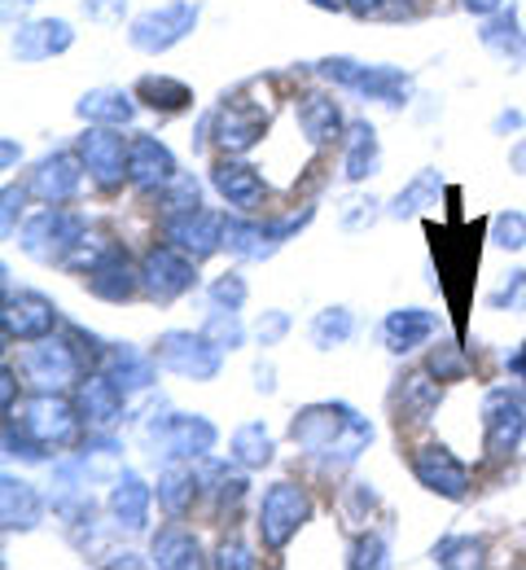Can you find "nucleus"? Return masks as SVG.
I'll use <instances>...</instances> for the list:
<instances>
[{
    "label": "nucleus",
    "instance_id": "nucleus-1",
    "mask_svg": "<svg viewBox=\"0 0 526 570\" xmlns=\"http://www.w3.org/2000/svg\"><path fill=\"white\" fill-rule=\"evenodd\" d=\"M290 439L299 443V452L307 461H316L329 474H343L369 452L374 426L351 404L325 400V404H307L290 417Z\"/></svg>",
    "mask_w": 526,
    "mask_h": 570
},
{
    "label": "nucleus",
    "instance_id": "nucleus-2",
    "mask_svg": "<svg viewBox=\"0 0 526 570\" xmlns=\"http://www.w3.org/2000/svg\"><path fill=\"white\" fill-rule=\"evenodd\" d=\"M141 443L150 448V456H162V461H202L216 452L220 430L198 413H162V417L146 422Z\"/></svg>",
    "mask_w": 526,
    "mask_h": 570
},
{
    "label": "nucleus",
    "instance_id": "nucleus-3",
    "mask_svg": "<svg viewBox=\"0 0 526 570\" xmlns=\"http://www.w3.org/2000/svg\"><path fill=\"white\" fill-rule=\"evenodd\" d=\"M9 417H18L27 434L40 443V448H49V452H62V448H71L83 439V426H88V417H83V409L67 400V391H36L27 404H22V413H9Z\"/></svg>",
    "mask_w": 526,
    "mask_h": 570
},
{
    "label": "nucleus",
    "instance_id": "nucleus-4",
    "mask_svg": "<svg viewBox=\"0 0 526 570\" xmlns=\"http://www.w3.org/2000/svg\"><path fill=\"white\" fill-rule=\"evenodd\" d=\"M311 497H307V488L299 483H290V479H281V483H272L264 500H259V544L268 549V553H286L290 549V540L299 535L302 527L311 522Z\"/></svg>",
    "mask_w": 526,
    "mask_h": 570
},
{
    "label": "nucleus",
    "instance_id": "nucleus-5",
    "mask_svg": "<svg viewBox=\"0 0 526 570\" xmlns=\"http://www.w3.org/2000/svg\"><path fill=\"white\" fill-rule=\"evenodd\" d=\"M83 233H88V219L79 212L44 207V212H36L22 224L18 246H22V255H31L36 264H67L71 250L83 242Z\"/></svg>",
    "mask_w": 526,
    "mask_h": 570
},
{
    "label": "nucleus",
    "instance_id": "nucleus-6",
    "mask_svg": "<svg viewBox=\"0 0 526 570\" xmlns=\"http://www.w3.org/2000/svg\"><path fill=\"white\" fill-rule=\"evenodd\" d=\"M316 71L329 83H338L356 97L381 101V106H408V97H413V75L399 71V67H369V62H356V58H325Z\"/></svg>",
    "mask_w": 526,
    "mask_h": 570
},
{
    "label": "nucleus",
    "instance_id": "nucleus-7",
    "mask_svg": "<svg viewBox=\"0 0 526 570\" xmlns=\"http://www.w3.org/2000/svg\"><path fill=\"white\" fill-rule=\"evenodd\" d=\"M198 18H202L198 0H167V4H153V9H146L141 18H132V27H128V45H132L137 53L158 58V53L176 49L180 40H189L193 27H198Z\"/></svg>",
    "mask_w": 526,
    "mask_h": 570
},
{
    "label": "nucleus",
    "instance_id": "nucleus-8",
    "mask_svg": "<svg viewBox=\"0 0 526 570\" xmlns=\"http://www.w3.org/2000/svg\"><path fill=\"white\" fill-rule=\"evenodd\" d=\"M153 360L158 368L176 373V377H189V382H216L220 368H225V347H216L202 330H167L158 334L153 343Z\"/></svg>",
    "mask_w": 526,
    "mask_h": 570
},
{
    "label": "nucleus",
    "instance_id": "nucleus-9",
    "mask_svg": "<svg viewBox=\"0 0 526 570\" xmlns=\"http://www.w3.org/2000/svg\"><path fill=\"white\" fill-rule=\"evenodd\" d=\"M79 338L71 334V343L67 338H40V343H27V352L18 356V373L36 386V391H71L79 386V377H83V356H79L76 347Z\"/></svg>",
    "mask_w": 526,
    "mask_h": 570
},
{
    "label": "nucleus",
    "instance_id": "nucleus-10",
    "mask_svg": "<svg viewBox=\"0 0 526 570\" xmlns=\"http://www.w3.org/2000/svg\"><path fill=\"white\" fill-rule=\"evenodd\" d=\"M483 452L492 461H505L526 439V395L514 386H492L483 395Z\"/></svg>",
    "mask_w": 526,
    "mask_h": 570
},
{
    "label": "nucleus",
    "instance_id": "nucleus-11",
    "mask_svg": "<svg viewBox=\"0 0 526 570\" xmlns=\"http://www.w3.org/2000/svg\"><path fill=\"white\" fill-rule=\"evenodd\" d=\"M128 149H132V141H123L119 128H106V124H88L76 141V154L88 167V180L101 194L123 189V180H128Z\"/></svg>",
    "mask_w": 526,
    "mask_h": 570
},
{
    "label": "nucleus",
    "instance_id": "nucleus-12",
    "mask_svg": "<svg viewBox=\"0 0 526 570\" xmlns=\"http://www.w3.org/2000/svg\"><path fill=\"white\" fill-rule=\"evenodd\" d=\"M207 132L225 154H246L268 132V106L246 101V97H225V106L207 115Z\"/></svg>",
    "mask_w": 526,
    "mask_h": 570
},
{
    "label": "nucleus",
    "instance_id": "nucleus-13",
    "mask_svg": "<svg viewBox=\"0 0 526 570\" xmlns=\"http://www.w3.org/2000/svg\"><path fill=\"white\" fill-rule=\"evenodd\" d=\"M62 312L53 298L36 294V289H4V312H0V330H4V343H40L58 330Z\"/></svg>",
    "mask_w": 526,
    "mask_h": 570
},
{
    "label": "nucleus",
    "instance_id": "nucleus-14",
    "mask_svg": "<svg viewBox=\"0 0 526 570\" xmlns=\"http://www.w3.org/2000/svg\"><path fill=\"white\" fill-rule=\"evenodd\" d=\"M198 285V259H189L176 246H153L141 259V289L150 303H176L180 294H189Z\"/></svg>",
    "mask_w": 526,
    "mask_h": 570
},
{
    "label": "nucleus",
    "instance_id": "nucleus-15",
    "mask_svg": "<svg viewBox=\"0 0 526 570\" xmlns=\"http://www.w3.org/2000/svg\"><path fill=\"white\" fill-rule=\"evenodd\" d=\"M162 242L185 250L189 259H211L220 246H225V215L207 212V207H193V212H176L162 215Z\"/></svg>",
    "mask_w": 526,
    "mask_h": 570
},
{
    "label": "nucleus",
    "instance_id": "nucleus-16",
    "mask_svg": "<svg viewBox=\"0 0 526 570\" xmlns=\"http://www.w3.org/2000/svg\"><path fill=\"white\" fill-rule=\"evenodd\" d=\"M413 479L426 488V492H435V497L444 500H465L469 497V465L444 448V443H421L417 452H413Z\"/></svg>",
    "mask_w": 526,
    "mask_h": 570
},
{
    "label": "nucleus",
    "instance_id": "nucleus-17",
    "mask_svg": "<svg viewBox=\"0 0 526 570\" xmlns=\"http://www.w3.org/2000/svg\"><path fill=\"white\" fill-rule=\"evenodd\" d=\"M83 158L71 154V149H62V154H49L36 171H31V198L36 203H44V207H67V203H76L79 189H83Z\"/></svg>",
    "mask_w": 526,
    "mask_h": 570
},
{
    "label": "nucleus",
    "instance_id": "nucleus-18",
    "mask_svg": "<svg viewBox=\"0 0 526 570\" xmlns=\"http://www.w3.org/2000/svg\"><path fill=\"white\" fill-rule=\"evenodd\" d=\"M83 285L92 298L101 303H128L141 294V264H132V255L123 246H110L88 273H83Z\"/></svg>",
    "mask_w": 526,
    "mask_h": 570
},
{
    "label": "nucleus",
    "instance_id": "nucleus-19",
    "mask_svg": "<svg viewBox=\"0 0 526 570\" xmlns=\"http://www.w3.org/2000/svg\"><path fill=\"white\" fill-rule=\"evenodd\" d=\"M76 45V27L67 18H36L27 27L13 31V58L22 67H36V62H53L62 58L67 49Z\"/></svg>",
    "mask_w": 526,
    "mask_h": 570
},
{
    "label": "nucleus",
    "instance_id": "nucleus-20",
    "mask_svg": "<svg viewBox=\"0 0 526 570\" xmlns=\"http://www.w3.org/2000/svg\"><path fill=\"white\" fill-rule=\"evenodd\" d=\"M79 409L88 417V430H115L128 413V391L106 368H92L79 377Z\"/></svg>",
    "mask_w": 526,
    "mask_h": 570
},
{
    "label": "nucleus",
    "instance_id": "nucleus-21",
    "mask_svg": "<svg viewBox=\"0 0 526 570\" xmlns=\"http://www.w3.org/2000/svg\"><path fill=\"white\" fill-rule=\"evenodd\" d=\"M198 483H202V500L211 504V513L216 518H232L237 509H241V500L250 492V483H246V465L241 461H216V456H202V465H198Z\"/></svg>",
    "mask_w": 526,
    "mask_h": 570
},
{
    "label": "nucleus",
    "instance_id": "nucleus-22",
    "mask_svg": "<svg viewBox=\"0 0 526 570\" xmlns=\"http://www.w3.org/2000/svg\"><path fill=\"white\" fill-rule=\"evenodd\" d=\"M180 176L176 167V154L158 137H132V149H128V185L141 189V194H162L171 180Z\"/></svg>",
    "mask_w": 526,
    "mask_h": 570
},
{
    "label": "nucleus",
    "instance_id": "nucleus-23",
    "mask_svg": "<svg viewBox=\"0 0 526 570\" xmlns=\"http://www.w3.org/2000/svg\"><path fill=\"white\" fill-rule=\"evenodd\" d=\"M153 497H158V492H153L137 470H119L115 483H110V500H106L115 527H123V531H146V527H150Z\"/></svg>",
    "mask_w": 526,
    "mask_h": 570
},
{
    "label": "nucleus",
    "instance_id": "nucleus-24",
    "mask_svg": "<svg viewBox=\"0 0 526 570\" xmlns=\"http://www.w3.org/2000/svg\"><path fill=\"white\" fill-rule=\"evenodd\" d=\"M211 185H216V194L225 198L228 207H237V212H255V207L264 203V194H268L264 176H259L250 163H241L237 154H225V158L211 167Z\"/></svg>",
    "mask_w": 526,
    "mask_h": 570
},
{
    "label": "nucleus",
    "instance_id": "nucleus-25",
    "mask_svg": "<svg viewBox=\"0 0 526 570\" xmlns=\"http://www.w3.org/2000/svg\"><path fill=\"white\" fill-rule=\"evenodd\" d=\"M439 404H444V382L430 368L408 373L399 382V391H395V417H399V426H426L439 413Z\"/></svg>",
    "mask_w": 526,
    "mask_h": 570
},
{
    "label": "nucleus",
    "instance_id": "nucleus-26",
    "mask_svg": "<svg viewBox=\"0 0 526 570\" xmlns=\"http://www.w3.org/2000/svg\"><path fill=\"white\" fill-rule=\"evenodd\" d=\"M439 330V316L426 312V307H395L386 321H381V338H386V352L395 356H408L417 347H426Z\"/></svg>",
    "mask_w": 526,
    "mask_h": 570
},
{
    "label": "nucleus",
    "instance_id": "nucleus-27",
    "mask_svg": "<svg viewBox=\"0 0 526 570\" xmlns=\"http://www.w3.org/2000/svg\"><path fill=\"white\" fill-rule=\"evenodd\" d=\"M299 128L302 137H307V145H334L343 141V132H347V119H343V106L329 97V92H307V97H299Z\"/></svg>",
    "mask_w": 526,
    "mask_h": 570
},
{
    "label": "nucleus",
    "instance_id": "nucleus-28",
    "mask_svg": "<svg viewBox=\"0 0 526 570\" xmlns=\"http://www.w3.org/2000/svg\"><path fill=\"white\" fill-rule=\"evenodd\" d=\"M44 518V497L36 492V483L4 474L0 479V522L4 531H36Z\"/></svg>",
    "mask_w": 526,
    "mask_h": 570
},
{
    "label": "nucleus",
    "instance_id": "nucleus-29",
    "mask_svg": "<svg viewBox=\"0 0 526 570\" xmlns=\"http://www.w3.org/2000/svg\"><path fill=\"white\" fill-rule=\"evenodd\" d=\"M150 567L198 570V567H207V558H202V544H198V535H193L189 527L171 522V527H162V531H158V535L150 540Z\"/></svg>",
    "mask_w": 526,
    "mask_h": 570
},
{
    "label": "nucleus",
    "instance_id": "nucleus-30",
    "mask_svg": "<svg viewBox=\"0 0 526 570\" xmlns=\"http://www.w3.org/2000/svg\"><path fill=\"white\" fill-rule=\"evenodd\" d=\"M76 115L83 124H106V128H128L137 119V101L123 88H92L76 101Z\"/></svg>",
    "mask_w": 526,
    "mask_h": 570
},
{
    "label": "nucleus",
    "instance_id": "nucleus-31",
    "mask_svg": "<svg viewBox=\"0 0 526 570\" xmlns=\"http://www.w3.org/2000/svg\"><path fill=\"white\" fill-rule=\"evenodd\" d=\"M97 368H106L123 391H150L153 386V368H158V360L153 352H137V347H128V343H115V347H106L101 360H97Z\"/></svg>",
    "mask_w": 526,
    "mask_h": 570
},
{
    "label": "nucleus",
    "instance_id": "nucleus-32",
    "mask_svg": "<svg viewBox=\"0 0 526 570\" xmlns=\"http://www.w3.org/2000/svg\"><path fill=\"white\" fill-rule=\"evenodd\" d=\"M377 167H381L377 128L360 119V124H351V128H347V137H343V176H347L351 185H360V180L377 176Z\"/></svg>",
    "mask_w": 526,
    "mask_h": 570
},
{
    "label": "nucleus",
    "instance_id": "nucleus-33",
    "mask_svg": "<svg viewBox=\"0 0 526 570\" xmlns=\"http://www.w3.org/2000/svg\"><path fill=\"white\" fill-rule=\"evenodd\" d=\"M198 497H202L198 470H193L189 461H167L162 474H158V504H162L171 518H185Z\"/></svg>",
    "mask_w": 526,
    "mask_h": 570
},
{
    "label": "nucleus",
    "instance_id": "nucleus-34",
    "mask_svg": "<svg viewBox=\"0 0 526 570\" xmlns=\"http://www.w3.org/2000/svg\"><path fill=\"white\" fill-rule=\"evenodd\" d=\"M478 40H483L487 53H496V58L509 62V67H518V62L526 58V36H523V27H518V13H514V9L492 13V18L483 22Z\"/></svg>",
    "mask_w": 526,
    "mask_h": 570
},
{
    "label": "nucleus",
    "instance_id": "nucleus-35",
    "mask_svg": "<svg viewBox=\"0 0 526 570\" xmlns=\"http://www.w3.org/2000/svg\"><path fill=\"white\" fill-rule=\"evenodd\" d=\"M228 456L241 461L246 470H264L277 456V439H272V430L264 426V422H241V426L232 430V439H228Z\"/></svg>",
    "mask_w": 526,
    "mask_h": 570
},
{
    "label": "nucleus",
    "instance_id": "nucleus-36",
    "mask_svg": "<svg viewBox=\"0 0 526 570\" xmlns=\"http://www.w3.org/2000/svg\"><path fill=\"white\" fill-rule=\"evenodd\" d=\"M137 97L158 110V115H180V110H189L193 106V88L185 83V79H171V75H146L141 83H137Z\"/></svg>",
    "mask_w": 526,
    "mask_h": 570
},
{
    "label": "nucleus",
    "instance_id": "nucleus-37",
    "mask_svg": "<svg viewBox=\"0 0 526 570\" xmlns=\"http://www.w3.org/2000/svg\"><path fill=\"white\" fill-rule=\"evenodd\" d=\"M351 334H356V316H351L347 307H325V312H316V321H311V347H320V352L347 347Z\"/></svg>",
    "mask_w": 526,
    "mask_h": 570
},
{
    "label": "nucleus",
    "instance_id": "nucleus-38",
    "mask_svg": "<svg viewBox=\"0 0 526 570\" xmlns=\"http://www.w3.org/2000/svg\"><path fill=\"white\" fill-rule=\"evenodd\" d=\"M439 194H444L439 171H417V176H413V185H408V189H399V198L390 203V215H395V219H408V215L426 212Z\"/></svg>",
    "mask_w": 526,
    "mask_h": 570
},
{
    "label": "nucleus",
    "instance_id": "nucleus-39",
    "mask_svg": "<svg viewBox=\"0 0 526 570\" xmlns=\"http://www.w3.org/2000/svg\"><path fill=\"white\" fill-rule=\"evenodd\" d=\"M483 558H487V544L474 540V535H448L430 553L435 567H483Z\"/></svg>",
    "mask_w": 526,
    "mask_h": 570
},
{
    "label": "nucleus",
    "instance_id": "nucleus-40",
    "mask_svg": "<svg viewBox=\"0 0 526 570\" xmlns=\"http://www.w3.org/2000/svg\"><path fill=\"white\" fill-rule=\"evenodd\" d=\"M202 334H207L216 347H225V352H237V347L246 343V325H241L237 307H216V312H207Z\"/></svg>",
    "mask_w": 526,
    "mask_h": 570
},
{
    "label": "nucleus",
    "instance_id": "nucleus-41",
    "mask_svg": "<svg viewBox=\"0 0 526 570\" xmlns=\"http://www.w3.org/2000/svg\"><path fill=\"white\" fill-rule=\"evenodd\" d=\"M426 368L439 377V382H465L469 377V356H465V347L451 338V343H439L435 352H430V360H426Z\"/></svg>",
    "mask_w": 526,
    "mask_h": 570
},
{
    "label": "nucleus",
    "instance_id": "nucleus-42",
    "mask_svg": "<svg viewBox=\"0 0 526 570\" xmlns=\"http://www.w3.org/2000/svg\"><path fill=\"white\" fill-rule=\"evenodd\" d=\"M347 567L351 570L390 567V544H386V535H377V531L356 535V540H351V553H347Z\"/></svg>",
    "mask_w": 526,
    "mask_h": 570
},
{
    "label": "nucleus",
    "instance_id": "nucleus-43",
    "mask_svg": "<svg viewBox=\"0 0 526 570\" xmlns=\"http://www.w3.org/2000/svg\"><path fill=\"white\" fill-rule=\"evenodd\" d=\"M158 203H162V215L193 212V207H202V185H198L189 171H180V176L158 194Z\"/></svg>",
    "mask_w": 526,
    "mask_h": 570
},
{
    "label": "nucleus",
    "instance_id": "nucleus-44",
    "mask_svg": "<svg viewBox=\"0 0 526 570\" xmlns=\"http://www.w3.org/2000/svg\"><path fill=\"white\" fill-rule=\"evenodd\" d=\"M492 242L500 246V250H509V255H518L526 250V212H500L492 219Z\"/></svg>",
    "mask_w": 526,
    "mask_h": 570
},
{
    "label": "nucleus",
    "instance_id": "nucleus-45",
    "mask_svg": "<svg viewBox=\"0 0 526 570\" xmlns=\"http://www.w3.org/2000/svg\"><path fill=\"white\" fill-rule=\"evenodd\" d=\"M4 456H18V461H31V465H36V461L49 456V448H40V443L27 434L22 422L9 417V422H4Z\"/></svg>",
    "mask_w": 526,
    "mask_h": 570
},
{
    "label": "nucleus",
    "instance_id": "nucleus-46",
    "mask_svg": "<svg viewBox=\"0 0 526 570\" xmlns=\"http://www.w3.org/2000/svg\"><path fill=\"white\" fill-rule=\"evenodd\" d=\"M487 303H492L496 312H514V316H523L526 312V268L509 273L500 289H492V294H487Z\"/></svg>",
    "mask_w": 526,
    "mask_h": 570
},
{
    "label": "nucleus",
    "instance_id": "nucleus-47",
    "mask_svg": "<svg viewBox=\"0 0 526 570\" xmlns=\"http://www.w3.org/2000/svg\"><path fill=\"white\" fill-rule=\"evenodd\" d=\"M246 294H250V285H246L241 273H225V277L211 282V303H216V307H237V312H241Z\"/></svg>",
    "mask_w": 526,
    "mask_h": 570
},
{
    "label": "nucleus",
    "instance_id": "nucleus-48",
    "mask_svg": "<svg viewBox=\"0 0 526 570\" xmlns=\"http://www.w3.org/2000/svg\"><path fill=\"white\" fill-rule=\"evenodd\" d=\"M286 334H290V316H286V312H264V316H259V325H255L259 347H277Z\"/></svg>",
    "mask_w": 526,
    "mask_h": 570
},
{
    "label": "nucleus",
    "instance_id": "nucleus-49",
    "mask_svg": "<svg viewBox=\"0 0 526 570\" xmlns=\"http://www.w3.org/2000/svg\"><path fill=\"white\" fill-rule=\"evenodd\" d=\"M31 198V189L27 185H4V207H0V233L4 237H13V219L22 215V203Z\"/></svg>",
    "mask_w": 526,
    "mask_h": 570
},
{
    "label": "nucleus",
    "instance_id": "nucleus-50",
    "mask_svg": "<svg viewBox=\"0 0 526 570\" xmlns=\"http://www.w3.org/2000/svg\"><path fill=\"white\" fill-rule=\"evenodd\" d=\"M211 567H220V570H255L259 567V558L246 549V544H220L216 549V558H211Z\"/></svg>",
    "mask_w": 526,
    "mask_h": 570
},
{
    "label": "nucleus",
    "instance_id": "nucleus-51",
    "mask_svg": "<svg viewBox=\"0 0 526 570\" xmlns=\"http://www.w3.org/2000/svg\"><path fill=\"white\" fill-rule=\"evenodd\" d=\"M374 207H377L374 198H369V203H365V198H356V203H347V212H343V228H351V233H360V228H369V224H374V219H377Z\"/></svg>",
    "mask_w": 526,
    "mask_h": 570
},
{
    "label": "nucleus",
    "instance_id": "nucleus-52",
    "mask_svg": "<svg viewBox=\"0 0 526 570\" xmlns=\"http://www.w3.org/2000/svg\"><path fill=\"white\" fill-rule=\"evenodd\" d=\"M123 9L128 0H83V13L92 22H123Z\"/></svg>",
    "mask_w": 526,
    "mask_h": 570
},
{
    "label": "nucleus",
    "instance_id": "nucleus-53",
    "mask_svg": "<svg viewBox=\"0 0 526 570\" xmlns=\"http://www.w3.org/2000/svg\"><path fill=\"white\" fill-rule=\"evenodd\" d=\"M347 13H356V18H377V13H386L390 9V0H338Z\"/></svg>",
    "mask_w": 526,
    "mask_h": 570
},
{
    "label": "nucleus",
    "instance_id": "nucleus-54",
    "mask_svg": "<svg viewBox=\"0 0 526 570\" xmlns=\"http://www.w3.org/2000/svg\"><path fill=\"white\" fill-rule=\"evenodd\" d=\"M460 9H465V13H474V18H492V13H500V9H505V0H460Z\"/></svg>",
    "mask_w": 526,
    "mask_h": 570
},
{
    "label": "nucleus",
    "instance_id": "nucleus-55",
    "mask_svg": "<svg viewBox=\"0 0 526 570\" xmlns=\"http://www.w3.org/2000/svg\"><path fill=\"white\" fill-rule=\"evenodd\" d=\"M0 400H4V413H13V368L9 364L0 373Z\"/></svg>",
    "mask_w": 526,
    "mask_h": 570
},
{
    "label": "nucleus",
    "instance_id": "nucleus-56",
    "mask_svg": "<svg viewBox=\"0 0 526 570\" xmlns=\"http://www.w3.org/2000/svg\"><path fill=\"white\" fill-rule=\"evenodd\" d=\"M505 368H509V377H518V382H526V343L514 352V356L505 360Z\"/></svg>",
    "mask_w": 526,
    "mask_h": 570
},
{
    "label": "nucleus",
    "instance_id": "nucleus-57",
    "mask_svg": "<svg viewBox=\"0 0 526 570\" xmlns=\"http://www.w3.org/2000/svg\"><path fill=\"white\" fill-rule=\"evenodd\" d=\"M509 167H514L518 176H526V137L514 145V149H509Z\"/></svg>",
    "mask_w": 526,
    "mask_h": 570
},
{
    "label": "nucleus",
    "instance_id": "nucleus-58",
    "mask_svg": "<svg viewBox=\"0 0 526 570\" xmlns=\"http://www.w3.org/2000/svg\"><path fill=\"white\" fill-rule=\"evenodd\" d=\"M255 377H259L255 386H259L264 395H268V391H277V382H272V368H268V364H259V368H255Z\"/></svg>",
    "mask_w": 526,
    "mask_h": 570
},
{
    "label": "nucleus",
    "instance_id": "nucleus-59",
    "mask_svg": "<svg viewBox=\"0 0 526 570\" xmlns=\"http://www.w3.org/2000/svg\"><path fill=\"white\" fill-rule=\"evenodd\" d=\"M518 124H523L518 115H500V119H496V132H505V128H518Z\"/></svg>",
    "mask_w": 526,
    "mask_h": 570
},
{
    "label": "nucleus",
    "instance_id": "nucleus-60",
    "mask_svg": "<svg viewBox=\"0 0 526 570\" xmlns=\"http://www.w3.org/2000/svg\"><path fill=\"white\" fill-rule=\"evenodd\" d=\"M0 158H4V167H13V158H18V149H13V141H4V149H0Z\"/></svg>",
    "mask_w": 526,
    "mask_h": 570
},
{
    "label": "nucleus",
    "instance_id": "nucleus-61",
    "mask_svg": "<svg viewBox=\"0 0 526 570\" xmlns=\"http://www.w3.org/2000/svg\"><path fill=\"white\" fill-rule=\"evenodd\" d=\"M311 4H316V9H343L338 0H311Z\"/></svg>",
    "mask_w": 526,
    "mask_h": 570
},
{
    "label": "nucleus",
    "instance_id": "nucleus-62",
    "mask_svg": "<svg viewBox=\"0 0 526 570\" xmlns=\"http://www.w3.org/2000/svg\"><path fill=\"white\" fill-rule=\"evenodd\" d=\"M4 4H13V0H4ZM18 4H36V0H18Z\"/></svg>",
    "mask_w": 526,
    "mask_h": 570
}]
</instances>
